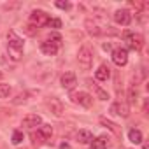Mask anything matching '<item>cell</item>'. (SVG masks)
Returning <instances> with one entry per match:
<instances>
[{
  "mask_svg": "<svg viewBox=\"0 0 149 149\" xmlns=\"http://www.w3.org/2000/svg\"><path fill=\"white\" fill-rule=\"evenodd\" d=\"M7 49H9V56L14 61H19L23 56V39L16 35V32H9L7 33Z\"/></svg>",
  "mask_w": 149,
  "mask_h": 149,
  "instance_id": "cell-1",
  "label": "cell"
},
{
  "mask_svg": "<svg viewBox=\"0 0 149 149\" xmlns=\"http://www.w3.org/2000/svg\"><path fill=\"white\" fill-rule=\"evenodd\" d=\"M84 26H86V32L90 33V35H93V37H98V35H102V33H109V35H114V33H118L116 30H112V26H102L97 19H86L84 21Z\"/></svg>",
  "mask_w": 149,
  "mask_h": 149,
  "instance_id": "cell-2",
  "label": "cell"
},
{
  "mask_svg": "<svg viewBox=\"0 0 149 149\" xmlns=\"http://www.w3.org/2000/svg\"><path fill=\"white\" fill-rule=\"evenodd\" d=\"M77 61H79V67L83 70H90L91 65H93V53L88 46H83L77 53Z\"/></svg>",
  "mask_w": 149,
  "mask_h": 149,
  "instance_id": "cell-3",
  "label": "cell"
},
{
  "mask_svg": "<svg viewBox=\"0 0 149 149\" xmlns=\"http://www.w3.org/2000/svg\"><path fill=\"white\" fill-rule=\"evenodd\" d=\"M51 137H53V126H51V125H44V123L37 128V132L32 133V140H33L35 144H37V142L42 144V142L49 140Z\"/></svg>",
  "mask_w": 149,
  "mask_h": 149,
  "instance_id": "cell-4",
  "label": "cell"
},
{
  "mask_svg": "<svg viewBox=\"0 0 149 149\" xmlns=\"http://www.w3.org/2000/svg\"><path fill=\"white\" fill-rule=\"evenodd\" d=\"M123 37H125V40H126V44H128L130 49H133V51H140V49H142V46H144V37H142L140 33L125 32Z\"/></svg>",
  "mask_w": 149,
  "mask_h": 149,
  "instance_id": "cell-5",
  "label": "cell"
},
{
  "mask_svg": "<svg viewBox=\"0 0 149 149\" xmlns=\"http://www.w3.org/2000/svg\"><path fill=\"white\" fill-rule=\"evenodd\" d=\"M70 98H72L74 104H77V105H81V107H91V104H93V97H91L90 93H86V91L72 93Z\"/></svg>",
  "mask_w": 149,
  "mask_h": 149,
  "instance_id": "cell-6",
  "label": "cell"
},
{
  "mask_svg": "<svg viewBox=\"0 0 149 149\" xmlns=\"http://www.w3.org/2000/svg\"><path fill=\"white\" fill-rule=\"evenodd\" d=\"M47 21H49V16H47L44 11H40V9L32 11V14H30V25H33V26L40 28V26L47 25Z\"/></svg>",
  "mask_w": 149,
  "mask_h": 149,
  "instance_id": "cell-7",
  "label": "cell"
},
{
  "mask_svg": "<svg viewBox=\"0 0 149 149\" xmlns=\"http://www.w3.org/2000/svg\"><path fill=\"white\" fill-rule=\"evenodd\" d=\"M112 61L118 67H125L128 63V49L126 47H118L112 51Z\"/></svg>",
  "mask_w": 149,
  "mask_h": 149,
  "instance_id": "cell-8",
  "label": "cell"
},
{
  "mask_svg": "<svg viewBox=\"0 0 149 149\" xmlns=\"http://www.w3.org/2000/svg\"><path fill=\"white\" fill-rule=\"evenodd\" d=\"M77 84V77H76V74L74 72H65L63 76H61V88L67 90V91H72L74 88H76Z\"/></svg>",
  "mask_w": 149,
  "mask_h": 149,
  "instance_id": "cell-9",
  "label": "cell"
},
{
  "mask_svg": "<svg viewBox=\"0 0 149 149\" xmlns=\"http://www.w3.org/2000/svg\"><path fill=\"white\" fill-rule=\"evenodd\" d=\"M114 21H116L118 25H121V26H128V25L132 23V14H130V11H128V9H118V11L114 13Z\"/></svg>",
  "mask_w": 149,
  "mask_h": 149,
  "instance_id": "cell-10",
  "label": "cell"
},
{
  "mask_svg": "<svg viewBox=\"0 0 149 149\" xmlns=\"http://www.w3.org/2000/svg\"><path fill=\"white\" fill-rule=\"evenodd\" d=\"M111 112L116 114V116H121V118H128L130 116V107H128V104L116 102V104L111 105Z\"/></svg>",
  "mask_w": 149,
  "mask_h": 149,
  "instance_id": "cell-11",
  "label": "cell"
},
{
  "mask_svg": "<svg viewBox=\"0 0 149 149\" xmlns=\"http://www.w3.org/2000/svg\"><path fill=\"white\" fill-rule=\"evenodd\" d=\"M40 125H42V118L39 114H26L23 118V126H26V128H35Z\"/></svg>",
  "mask_w": 149,
  "mask_h": 149,
  "instance_id": "cell-12",
  "label": "cell"
},
{
  "mask_svg": "<svg viewBox=\"0 0 149 149\" xmlns=\"http://www.w3.org/2000/svg\"><path fill=\"white\" fill-rule=\"evenodd\" d=\"M40 49H42V53L46 54V56H56V53H58V49H60V46H56L54 42H51V40H44L42 44H40Z\"/></svg>",
  "mask_w": 149,
  "mask_h": 149,
  "instance_id": "cell-13",
  "label": "cell"
},
{
  "mask_svg": "<svg viewBox=\"0 0 149 149\" xmlns=\"http://www.w3.org/2000/svg\"><path fill=\"white\" fill-rule=\"evenodd\" d=\"M47 109L54 114V116H61V112H63V104L58 100V98H49L47 100Z\"/></svg>",
  "mask_w": 149,
  "mask_h": 149,
  "instance_id": "cell-14",
  "label": "cell"
},
{
  "mask_svg": "<svg viewBox=\"0 0 149 149\" xmlns=\"http://www.w3.org/2000/svg\"><path fill=\"white\" fill-rule=\"evenodd\" d=\"M95 77H97L98 81H107V79L111 77V68H109L107 65H100V67L95 70Z\"/></svg>",
  "mask_w": 149,
  "mask_h": 149,
  "instance_id": "cell-15",
  "label": "cell"
},
{
  "mask_svg": "<svg viewBox=\"0 0 149 149\" xmlns=\"http://www.w3.org/2000/svg\"><path fill=\"white\" fill-rule=\"evenodd\" d=\"M76 139H77L79 144H90L93 140V133L90 130H79L77 135H76Z\"/></svg>",
  "mask_w": 149,
  "mask_h": 149,
  "instance_id": "cell-16",
  "label": "cell"
},
{
  "mask_svg": "<svg viewBox=\"0 0 149 149\" xmlns=\"http://www.w3.org/2000/svg\"><path fill=\"white\" fill-rule=\"evenodd\" d=\"M109 139L107 137H97L91 140V149H107Z\"/></svg>",
  "mask_w": 149,
  "mask_h": 149,
  "instance_id": "cell-17",
  "label": "cell"
},
{
  "mask_svg": "<svg viewBox=\"0 0 149 149\" xmlns=\"http://www.w3.org/2000/svg\"><path fill=\"white\" fill-rule=\"evenodd\" d=\"M128 139H130V142H133V144H140V142H142V132L137 130V128H132V130L128 132Z\"/></svg>",
  "mask_w": 149,
  "mask_h": 149,
  "instance_id": "cell-18",
  "label": "cell"
},
{
  "mask_svg": "<svg viewBox=\"0 0 149 149\" xmlns=\"http://www.w3.org/2000/svg\"><path fill=\"white\" fill-rule=\"evenodd\" d=\"M100 123H102L104 126H107L112 133H116V135L119 133V128H118V125H116V123H112V121H109V119H105V118H100Z\"/></svg>",
  "mask_w": 149,
  "mask_h": 149,
  "instance_id": "cell-19",
  "label": "cell"
},
{
  "mask_svg": "<svg viewBox=\"0 0 149 149\" xmlns=\"http://www.w3.org/2000/svg\"><path fill=\"white\" fill-rule=\"evenodd\" d=\"M137 97H139L137 86H135V84H132V86L128 88V102H130V104H135V102H137Z\"/></svg>",
  "mask_w": 149,
  "mask_h": 149,
  "instance_id": "cell-20",
  "label": "cell"
},
{
  "mask_svg": "<svg viewBox=\"0 0 149 149\" xmlns=\"http://www.w3.org/2000/svg\"><path fill=\"white\" fill-rule=\"evenodd\" d=\"M9 95H11V86L0 83V98H7Z\"/></svg>",
  "mask_w": 149,
  "mask_h": 149,
  "instance_id": "cell-21",
  "label": "cell"
},
{
  "mask_svg": "<svg viewBox=\"0 0 149 149\" xmlns=\"http://www.w3.org/2000/svg\"><path fill=\"white\" fill-rule=\"evenodd\" d=\"M91 86H93V90L97 91V95H98V98H100V100H107V98H109V95H107L100 86H97V84H91Z\"/></svg>",
  "mask_w": 149,
  "mask_h": 149,
  "instance_id": "cell-22",
  "label": "cell"
},
{
  "mask_svg": "<svg viewBox=\"0 0 149 149\" xmlns=\"http://www.w3.org/2000/svg\"><path fill=\"white\" fill-rule=\"evenodd\" d=\"M21 142H23V132L16 130V132L13 133V144H14V146H18V144H21Z\"/></svg>",
  "mask_w": 149,
  "mask_h": 149,
  "instance_id": "cell-23",
  "label": "cell"
},
{
  "mask_svg": "<svg viewBox=\"0 0 149 149\" xmlns=\"http://www.w3.org/2000/svg\"><path fill=\"white\" fill-rule=\"evenodd\" d=\"M47 26H49V28H61V21H60L58 18H53V19L47 21Z\"/></svg>",
  "mask_w": 149,
  "mask_h": 149,
  "instance_id": "cell-24",
  "label": "cell"
},
{
  "mask_svg": "<svg viewBox=\"0 0 149 149\" xmlns=\"http://www.w3.org/2000/svg\"><path fill=\"white\" fill-rule=\"evenodd\" d=\"M47 40H51V42H54L56 46H61V37H60L58 33H51V35L47 37Z\"/></svg>",
  "mask_w": 149,
  "mask_h": 149,
  "instance_id": "cell-25",
  "label": "cell"
},
{
  "mask_svg": "<svg viewBox=\"0 0 149 149\" xmlns=\"http://www.w3.org/2000/svg\"><path fill=\"white\" fill-rule=\"evenodd\" d=\"M37 30H39V28H37V26H33V25H30V23L25 26V32H26L28 35H35V33H37Z\"/></svg>",
  "mask_w": 149,
  "mask_h": 149,
  "instance_id": "cell-26",
  "label": "cell"
},
{
  "mask_svg": "<svg viewBox=\"0 0 149 149\" xmlns=\"http://www.w3.org/2000/svg\"><path fill=\"white\" fill-rule=\"evenodd\" d=\"M54 6H56L58 9H70V4H68V2H63V0H58Z\"/></svg>",
  "mask_w": 149,
  "mask_h": 149,
  "instance_id": "cell-27",
  "label": "cell"
},
{
  "mask_svg": "<svg viewBox=\"0 0 149 149\" xmlns=\"http://www.w3.org/2000/svg\"><path fill=\"white\" fill-rule=\"evenodd\" d=\"M26 97H28V93H21V95H18L16 100H13V102H14V104H21V102L26 100Z\"/></svg>",
  "mask_w": 149,
  "mask_h": 149,
  "instance_id": "cell-28",
  "label": "cell"
},
{
  "mask_svg": "<svg viewBox=\"0 0 149 149\" xmlns=\"http://www.w3.org/2000/svg\"><path fill=\"white\" fill-rule=\"evenodd\" d=\"M104 49H105V51H109V49H111V44H109V42H107V44H104Z\"/></svg>",
  "mask_w": 149,
  "mask_h": 149,
  "instance_id": "cell-29",
  "label": "cell"
}]
</instances>
